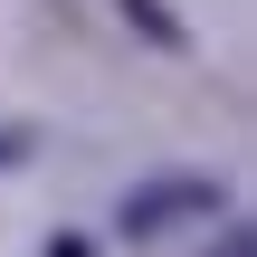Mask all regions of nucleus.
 <instances>
[{
  "mask_svg": "<svg viewBox=\"0 0 257 257\" xmlns=\"http://www.w3.org/2000/svg\"><path fill=\"white\" fill-rule=\"evenodd\" d=\"M219 181H200V172H172V181H143L134 200H124V238H162V229H181V219H219Z\"/></svg>",
  "mask_w": 257,
  "mask_h": 257,
  "instance_id": "f257e3e1",
  "label": "nucleus"
},
{
  "mask_svg": "<svg viewBox=\"0 0 257 257\" xmlns=\"http://www.w3.org/2000/svg\"><path fill=\"white\" fill-rule=\"evenodd\" d=\"M219 257H257V238H248V229H229V238H219Z\"/></svg>",
  "mask_w": 257,
  "mask_h": 257,
  "instance_id": "39448f33",
  "label": "nucleus"
},
{
  "mask_svg": "<svg viewBox=\"0 0 257 257\" xmlns=\"http://www.w3.org/2000/svg\"><path fill=\"white\" fill-rule=\"evenodd\" d=\"M38 257H86V238L67 229V238H48V248H38Z\"/></svg>",
  "mask_w": 257,
  "mask_h": 257,
  "instance_id": "20e7f679",
  "label": "nucleus"
},
{
  "mask_svg": "<svg viewBox=\"0 0 257 257\" xmlns=\"http://www.w3.org/2000/svg\"><path fill=\"white\" fill-rule=\"evenodd\" d=\"M114 10H124V19H134V29L153 38V48H191V38H181V19H172L162 0H114Z\"/></svg>",
  "mask_w": 257,
  "mask_h": 257,
  "instance_id": "f03ea898",
  "label": "nucleus"
},
{
  "mask_svg": "<svg viewBox=\"0 0 257 257\" xmlns=\"http://www.w3.org/2000/svg\"><path fill=\"white\" fill-rule=\"evenodd\" d=\"M10 162H29V134H19V124H0V172H10Z\"/></svg>",
  "mask_w": 257,
  "mask_h": 257,
  "instance_id": "7ed1b4c3",
  "label": "nucleus"
}]
</instances>
